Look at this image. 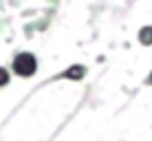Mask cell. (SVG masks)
Masks as SVG:
<instances>
[{"mask_svg":"<svg viewBox=\"0 0 152 141\" xmlns=\"http://www.w3.org/2000/svg\"><path fill=\"white\" fill-rule=\"evenodd\" d=\"M13 71L18 73V75H22V77L33 75L35 73V57L29 55V53H20L13 60Z\"/></svg>","mask_w":152,"mask_h":141,"instance_id":"obj_1","label":"cell"}]
</instances>
